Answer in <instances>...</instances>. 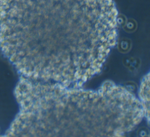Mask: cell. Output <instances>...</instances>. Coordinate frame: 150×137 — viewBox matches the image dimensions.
I'll return each mask as SVG.
<instances>
[{"label":"cell","instance_id":"6da1fadb","mask_svg":"<svg viewBox=\"0 0 150 137\" xmlns=\"http://www.w3.org/2000/svg\"><path fill=\"white\" fill-rule=\"evenodd\" d=\"M113 0H5L0 49L21 76L81 87L117 41Z\"/></svg>","mask_w":150,"mask_h":137},{"label":"cell","instance_id":"3957f363","mask_svg":"<svg viewBox=\"0 0 150 137\" xmlns=\"http://www.w3.org/2000/svg\"><path fill=\"white\" fill-rule=\"evenodd\" d=\"M139 101L142 106L144 117L149 120V75H145L141 83L139 92Z\"/></svg>","mask_w":150,"mask_h":137},{"label":"cell","instance_id":"7a4b0ae2","mask_svg":"<svg viewBox=\"0 0 150 137\" xmlns=\"http://www.w3.org/2000/svg\"><path fill=\"white\" fill-rule=\"evenodd\" d=\"M15 96L9 136H122L145 118L135 95L108 81L85 89L20 76Z\"/></svg>","mask_w":150,"mask_h":137}]
</instances>
